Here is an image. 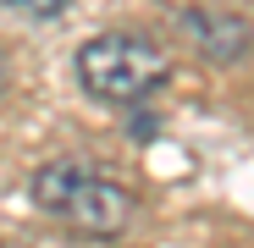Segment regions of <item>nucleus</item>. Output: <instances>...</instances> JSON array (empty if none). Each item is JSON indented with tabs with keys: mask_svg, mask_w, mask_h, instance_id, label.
Masks as SVG:
<instances>
[{
	"mask_svg": "<svg viewBox=\"0 0 254 248\" xmlns=\"http://www.w3.org/2000/svg\"><path fill=\"white\" fill-rule=\"evenodd\" d=\"M177 28H183V39L204 61H221V66H232V61H243L254 50V28L238 11H227V6H183Z\"/></svg>",
	"mask_w": 254,
	"mask_h": 248,
	"instance_id": "nucleus-3",
	"label": "nucleus"
},
{
	"mask_svg": "<svg viewBox=\"0 0 254 248\" xmlns=\"http://www.w3.org/2000/svg\"><path fill=\"white\" fill-rule=\"evenodd\" d=\"M0 94H6V55H0Z\"/></svg>",
	"mask_w": 254,
	"mask_h": 248,
	"instance_id": "nucleus-5",
	"label": "nucleus"
},
{
	"mask_svg": "<svg viewBox=\"0 0 254 248\" xmlns=\"http://www.w3.org/2000/svg\"><path fill=\"white\" fill-rule=\"evenodd\" d=\"M172 77L166 50H155L138 33H94L77 50V83L105 105H138Z\"/></svg>",
	"mask_w": 254,
	"mask_h": 248,
	"instance_id": "nucleus-2",
	"label": "nucleus"
},
{
	"mask_svg": "<svg viewBox=\"0 0 254 248\" xmlns=\"http://www.w3.org/2000/svg\"><path fill=\"white\" fill-rule=\"evenodd\" d=\"M33 204L39 210H50L61 215L77 237H122L127 226H133V193H127L122 182L89 171V165H77V160H61V165H45V171L33 177Z\"/></svg>",
	"mask_w": 254,
	"mask_h": 248,
	"instance_id": "nucleus-1",
	"label": "nucleus"
},
{
	"mask_svg": "<svg viewBox=\"0 0 254 248\" xmlns=\"http://www.w3.org/2000/svg\"><path fill=\"white\" fill-rule=\"evenodd\" d=\"M6 6H17L22 17H61L72 0H6Z\"/></svg>",
	"mask_w": 254,
	"mask_h": 248,
	"instance_id": "nucleus-4",
	"label": "nucleus"
}]
</instances>
